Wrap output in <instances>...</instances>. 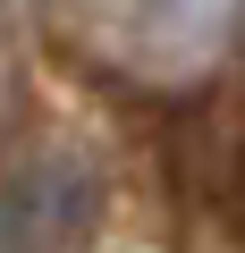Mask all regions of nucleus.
<instances>
[{
	"label": "nucleus",
	"instance_id": "nucleus-2",
	"mask_svg": "<svg viewBox=\"0 0 245 253\" xmlns=\"http://www.w3.org/2000/svg\"><path fill=\"white\" fill-rule=\"evenodd\" d=\"M110 219V161L76 126H9L0 135V253H93Z\"/></svg>",
	"mask_w": 245,
	"mask_h": 253
},
{
	"label": "nucleus",
	"instance_id": "nucleus-1",
	"mask_svg": "<svg viewBox=\"0 0 245 253\" xmlns=\"http://www.w3.org/2000/svg\"><path fill=\"white\" fill-rule=\"evenodd\" d=\"M43 26L85 76L144 101H186L220 84L245 0H51Z\"/></svg>",
	"mask_w": 245,
	"mask_h": 253
}]
</instances>
